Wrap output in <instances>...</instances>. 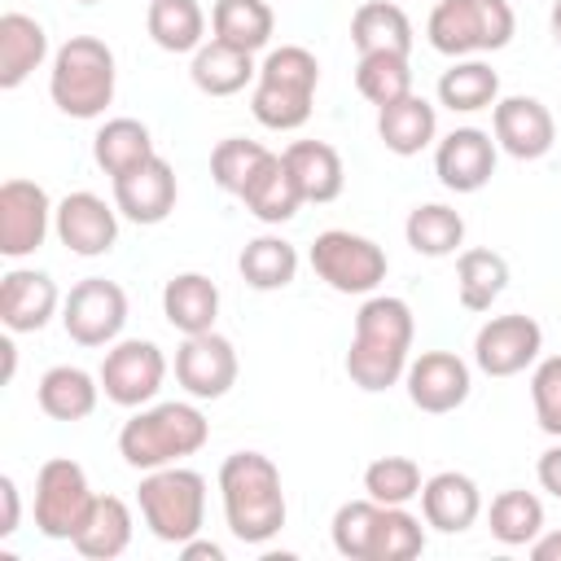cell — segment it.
Wrapping results in <instances>:
<instances>
[{
  "label": "cell",
  "instance_id": "obj_12",
  "mask_svg": "<svg viewBox=\"0 0 561 561\" xmlns=\"http://www.w3.org/2000/svg\"><path fill=\"white\" fill-rule=\"evenodd\" d=\"M539 351H543V329L535 316L522 311L491 316L473 337V364L486 377H517L539 359Z\"/></svg>",
  "mask_w": 561,
  "mask_h": 561
},
{
  "label": "cell",
  "instance_id": "obj_2",
  "mask_svg": "<svg viewBox=\"0 0 561 561\" xmlns=\"http://www.w3.org/2000/svg\"><path fill=\"white\" fill-rule=\"evenodd\" d=\"M219 500H224V522L232 539L250 548H263L267 539H276L289 517L280 469L263 451H232L219 465Z\"/></svg>",
  "mask_w": 561,
  "mask_h": 561
},
{
  "label": "cell",
  "instance_id": "obj_16",
  "mask_svg": "<svg viewBox=\"0 0 561 561\" xmlns=\"http://www.w3.org/2000/svg\"><path fill=\"white\" fill-rule=\"evenodd\" d=\"M491 136L508 158L535 162V158H543L552 149L557 123H552V114H548V105L539 96H522L517 92V96H500L491 105Z\"/></svg>",
  "mask_w": 561,
  "mask_h": 561
},
{
  "label": "cell",
  "instance_id": "obj_14",
  "mask_svg": "<svg viewBox=\"0 0 561 561\" xmlns=\"http://www.w3.org/2000/svg\"><path fill=\"white\" fill-rule=\"evenodd\" d=\"M53 232L57 241L79 254V259H101L114 250L118 241V206H110L105 197L79 188V193H66L53 210Z\"/></svg>",
  "mask_w": 561,
  "mask_h": 561
},
{
  "label": "cell",
  "instance_id": "obj_9",
  "mask_svg": "<svg viewBox=\"0 0 561 561\" xmlns=\"http://www.w3.org/2000/svg\"><path fill=\"white\" fill-rule=\"evenodd\" d=\"M92 500L96 495L88 486L83 465H75L70 456L44 460L39 473H35V530L44 539H75Z\"/></svg>",
  "mask_w": 561,
  "mask_h": 561
},
{
  "label": "cell",
  "instance_id": "obj_47",
  "mask_svg": "<svg viewBox=\"0 0 561 561\" xmlns=\"http://www.w3.org/2000/svg\"><path fill=\"white\" fill-rule=\"evenodd\" d=\"M530 557L535 561H561V530H539L530 539Z\"/></svg>",
  "mask_w": 561,
  "mask_h": 561
},
{
  "label": "cell",
  "instance_id": "obj_29",
  "mask_svg": "<svg viewBox=\"0 0 561 561\" xmlns=\"http://www.w3.org/2000/svg\"><path fill=\"white\" fill-rule=\"evenodd\" d=\"M35 399H39V412L53 416V421H83L96 412V399H101V377L75 368V364H57L39 377L35 386Z\"/></svg>",
  "mask_w": 561,
  "mask_h": 561
},
{
  "label": "cell",
  "instance_id": "obj_33",
  "mask_svg": "<svg viewBox=\"0 0 561 561\" xmlns=\"http://www.w3.org/2000/svg\"><path fill=\"white\" fill-rule=\"evenodd\" d=\"M153 153H158V149H153V136H149V127H145L140 118H110V123L92 136V158H96V167H101L110 180L127 175L131 167L149 162Z\"/></svg>",
  "mask_w": 561,
  "mask_h": 561
},
{
  "label": "cell",
  "instance_id": "obj_10",
  "mask_svg": "<svg viewBox=\"0 0 561 561\" xmlns=\"http://www.w3.org/2000/svg\"><path fill=\"white\" fill-rule=\"evenodd\" d=\"M61 324H66V337L79 346H114L127 324L123 285H114L105 276H88V280L70 285V294L61 298Z\"/></svg>",
  "mask_w": 561,
  "mask_h": 561
},
{
  "label": "cell",
  "instance_id": "obj_44",
  "mask_svg": "<svg viewBox=\"0 0 561 561\" xmlns=\"http://www.w3.org/2000/svg\"><path fill=\"white\" fill-rule=\"evenodd\" d=\"M530 403L543 434L561 438V355H548L530 373Z\"/></svg>",
  "mask_w": 561,
  "mask_h": 561
},
{
  "label": "cell",
  "instance_id": "obj_18",
  "mask_svg": "<svg viewBox=\"0 0 561 561\" xmlns=\"http://www.w3.org/2000/svg\"><path fill=\"white\" fill-rule=\"evenodd\" d=\"M495 136L482 131V127H456L438 140L434 149V171H438V184L451 188V193H478L491 184L495 175Z\"/></svg>",
  "mask_w": 561,
  "mask_h": 561
},
{
  "label": "cell",
  "instance_id": "obj_5",
  "mask_svg": "<svg viewBox=\"0 0 561 561\" xmlns=\"http://www.w3.org/2000/svg\"><path fill=\"white\" fill-rule=\"evenodd\" d=\"M114 53L96 35H70L53 53L48 70V96L66 118H101L105 105L114 101Z\"/></svg>",
  "mask_w": 561,
  "mask_h": 561
},
{
  "label": "cell",
  "instance_id": "obj_15",
  "mask_svg": "<svg viewBox=\"0 0 561 561\" xmlns=\"http://www.w3.org/2000/svg\"><path fill=\"white\" fill-rule=\"evenodd\" d=\"M175 381L193 399H224L237 386V351L224 333H188L175 351Z\"/></svg>",
  "mask_w": 561,
  "mask_h": 561
},
{
  "label": "cell",
  "instance_id": "obj_7",
  "mask_svg": "<svg viewBox=\"0 0 561 561\" xmlns=\"http://www.w3.org/2000/svg\"><path fill=\"white\" fill-rule=\"evenodd\" d=\"M517 31L508 0H438L425 22V39L443 57H478L508 48Z\"/></svg>",
  "mask_w": 561,
  "mask_h": 561
},
{
  "label": "cell",
  "instance_id": "obj_43",
  "mask_svg": "<svg viewBox=\"0 0 561 561\" xmlns=\"http://www.w3.org/2000/svg\"><path fill=\"white\" fill-rule=\"evenodd\" d=\"M377 513L381 504L377 500H346L337 513H333V548L346 557V561H368V548H373V530H377Z\"/></svg>",
  "mask_w": 561,
  "mask_h": 561
},
{
  "label": "cell",
  "instance_id": "obj_6",
  "mask_svg": "<svg viewBox=\"0 0 561 561\" xmlns=\"http://www.w3.org/2000/svg\"><path fill=\"white\" fill-rule=\"evenodd\" d=\"M136 504H140V517L153 530V539L180 548L193 535H202V522H206V478L197 469H184V465L149 469L140 478V486H136Z\"/></svg>",
  "mask_w": 561,
  "mask_h": 561
},
{
  "label": "cell",
  "instance_id": "obj_45",
  "mask_svg": "<svg viewBox=\"0 0 561 561\" xmlns=\"http://www.w3.org/2000/svg\"><path fill=\"white\" fill-rule=\"evenodd\" d=\"M18 517H22V500H18V482L4 473L0 478V539H9L18 530Z\"/></svg>",
  "mask_w": 561,
  "mask_h": 561
},
{
  "label": "cell",
  "instance_id": "obj_35",
  "mask_svg": "<svg viewBox=\"0 0 561 561\" xmlns=\"http://www.w3.org/2000/svg\"><path fill=\"white\" fill-rule=\"evenodd\" d=\"M495 101H500V75L478 57H456V66L443 70L438 79V105H447L451 114L491 110Z\"/></svg>",
  "mask_w": 561,
  "mask_h": 561
},
{
  "label": "cell",
  "instance_id": "obj_25",
  "mask_svg": "<svg viewBox=\"0 0 561 561\" xmlns=\"http://www.w3.org/2000/svg\"><path fill=\"white\" fill-rule=\"evenodd\" d=\"M162 316L171 329H180L184 337L188 333H206L215 329V316H219V285L202 272H180L162 285Z\"/></svg>",
  "mask_w": 561,
  "mask_h": 561
},
{
  "label": "cell",
  "instance_id": "obj_36",
  "mask_svg": "<svg viewBox=\"0 0 561 561\" xmlns=\"http://www.w3.org/2000/svg\"><path fill=\"white\" fill-rule=\"evenodd\" d=\"M237 267H241V280H245L250 289L272 294V289L294 285V276H298V250H294L285 237H272V232H267V237H254V241L241 245Z\"/></svg>",
  "mask_w": 561,
  "mask_h": 561
},
{
  "label": "cell",
  "instance_id": "obj_21",
  "mask_svg": "<svg viewBox=\"0 0 561 561\" xmlns=\"http://www.w3.org/2000/svg\"><path fill=\"white\" fill-rule=\"evenodd\" d=\"M482 513V491L469 473H456V469H443L434 478H425L421 486V517L425 526H434L438 535H460L478 522Z\"/></svg>",
  "mask_w": 561,
  "mask_h": 561
},
{
  "label": "cell",
  "instance_id": "obj_51",
  "mask_svg": "<svg viewBox=\"0 0 561 561\" xmlns=\"http://www.w3.org/2000/svg\"><path fill=\"white\" fill-rule=\"evenodd\" d=\"M79 4H96V0H79Z\"/></svg>",
  "mask_w": 561,
  "mask_h": 561
},
{
  "label": "cell",
  "instance_id": "obj_39",
  "mask_svg": "<svg viewBox=\"0 0 561 561\" xmlns=\"http://www.w3.org/2000/svg\"><path fill=\"white\" fill-rule=\"evenodd\" d=\"M425 552V526L408 513V504H381L368 561H412Z\"/></svg>",
  "mask_w": 561,
  "mask_h": 561
},
{
  "label": "cell",
  "instance_id": "obj_41",
  "mask_svg": "<svg viewBox=\"0 0 561 561\" xmlns=\"http://www.w3.org/2000/svg\"><path fill=\"white\" fill-rule=\"evenodd\" d=\"M421 465L412 456H377L368 469H364V495L377 500V504H408V500H421Z\"/></svg>",
  "mask_w": 561,
  "mask_h": 561
},
{
  "label": "cell",
  "instance_id": "obj_38",
  "mask_svg": "<svg viewBox=\"0 0 561 561\" xmlns=\"http://www.w3.org/2000/svg\"><path fill=\"white\" fill-rule=\"evenodd\" d=\"M486 522H491V535H495L500 543H508V548H530V539L543 530V504H539V495H530V491H522V486H508V491H500V495L491 500Z\"/></svg>",
  "mask_w": 561,
  "mask_h": 561
},
{
  "label": "cell",
  "instance_id": "obj_26",
  "mask_svg": "<svg viewBox=\"0 0 561 561\" xmlns=\"http://www.w3.org/2000/svg\"><path fill=\"white\" fill-rule=\"evenodd\" d=\"M70 543L88 561H114V557H123L127 543H131V508L118 495H96Z\"/></svg>",
  "mask_w": 561,
  "mask_h": 561
},
{
  "label": "cell",
  "instance_id": "obj_19",
  "mask_svg": "<svg viewBox=\"0 0 561 561\" xmlns=\"http://www.w3.org/2000/svg\"><path fill=\"white\" fill-rule=\"evenodd\" d=\"M175 193H180L175 188V171H171V162L162 153H153L149 162H140V167H131L127 175L114 180V206H118V215L131 219V224H140V228L162 224L175 210Z\"/></svg>",
  "mask_w": 561,
  "mask_h": 561
},
{
  "label": "cell",
  "instance_id": "obj_1",
  "mask_svg": "<svg viewBox=\"0 0 561 561\" xmlns=\"http://www.w3.org/2000/svg\"><path fill=\"white\" fill-rule=\"evenodd\" d=\"M412 333H416L412 307L403 298H394V294H373L355 311V337H351V351H346V377L368 394L390 390L412 364L408 359Z\"/></svg>",
  "mask_w": 561,
  "mask_h": 561
},
{
  "label": "cell",
  "instance_id": "obj_22",
  "mask_svg": "<svg viewBox=\"0 0 561 561\" xmlns=\"http://www.w3.org/2000/svg\"><path fill=\"white\" fill-rule=\"evenodd\" d=\"M48 57V31L31 13H0V88H22Z\"/></svg>",
  "mask_w": 561,
  "mask_h": 561
},
{
  "label": "cell",
  "instance_id": "obj_11",
  "mask_svg": "<svg viewBox=\"0 0 561 561\" xmlns=\"http://www.w3.org/2000/svg\"><path fill=\"white\" fill-rule=\"evenodd\" d=\"M96 377H101V390H105L110 403H118V408H145L162 390L167 355L149 337H123V342L105 346V359H101V373Z\"/></svg>",
  "mask_w": 561,
  "mask_h": 561
},
{
  "label": "cell",
  "instance_id": "obj_17",
  "mask_svg": "<svg viewBox=\"0 0 561 561\" xmlns=\"http://www.w3.org/2000/svg\"><path fill=\"white\" fill-rule=\"evenodd\" d=\"M403 386H408V399L412 408L430 412V416H443V412H456L465 399H469V364L451 351H421L408 373H403Z\"/></svg>",
  "mask_w": 561,
  "mask_h": 561
},
{
  "label": "cell",
  "instance_id": "obj_31",
  "mask_svg": "<svg viewBox=\"0 0 561 561\" xmlns=\"http://www.w3.org/2000/svg\"><path fill=\"white\" fill-rule=\"evenodd\" d=\"M210 39H224L241 53H259L272 44L276 31V13L267 0H215L210 9Z\"/></svg>",
  "mask_w": 561,
  "mask_h": 561
},
{
  "label": "cell",
  "instance_id": "obj_20",
  "mask_svg": "<svg viewBox=\"0 0 561 561\" xmlns=\"http://www.w3.org/2000/svg\"><path fill=\"white\" fill-rule=\"evenodd\" d=\"M57 280L35 267H13L0 276V324L9 333H39L57 316Z\"/></svg>",
  "mask_w": 561,
  "mask_h": 561
},
{
  "label": "cell",
  "instance_id": "obj_30",
  "mask_svg": "<svg viewBox=\"0 0 561 561\" xmlns=\"http://www.w3.org/2000/svg\"><path fill=\"white\" fill-rule=\"evenodd\" d=\"M197 92L206 96H232L241 92L245 83L259 79V66H254V53H241L224 39H206L197 53H193V66H188Z\"/></svg>",
  "mask_w": 561,
  "mask_h": 561
},
{
  "label": "cell",
  "instance_id": "obj_46",
  "mask_svg": "<svg viewBox=\"0 0 561 561\" xmlns=\"http://www.w3.org/2000/svg\"><path fill=\"white\" fill-rule=\"evenodd\" d=\"M535 473H539V486H543L548 495H557V500H561V443H557V447H548V451L539 456V469H535Z\"/></svg>",
  "mask_w": 561,
  "mask_h": 561
},
{
  "label": "cell",
  "instance_id": "obj_23",
  "mask_svg": "<svg viewBox=\"0 0 561 561\" xmlns=\"http://www.w3.org/2000/svg\"><path fill=\"white\" fill-rule=\"evenodd\" d=\"M241 202H245V210H250L254 219H263V224H289V219L298 215V206H302V188H298L294 171L285 167V158H280V153H267V158L259 162V171L245 180Z\"/></svg>",
  "mask_w": 561,
  "mask_h": 561
},
{
  "label": "cell",
  "instance_id": "obj_3",
  "mask_svg": "<svg viewBox=\"0 0 561 561\" xmlns=\"http://www.w3.org/2000/svg\"><path fill=\"white\" fill-rule=\"evenodd\" d=\"M320 88V61L302 44H280L263 57L254 92H250V114L267 131H294L311 118V101Z\"/></svg>",
  "mask_w": 561,
  "mask_h": 561
},
{
  "label": "cell",
  "instance_id": "obj_42",
  "mask_svg": "<svg viewBox=\"0 0 561 561\" xmlns=\"http://www.w3.org/2000/svg\"><path fill=\"white\" fill-rule=\"evenodd\" d=\"M267 153H272V149H267V145H259V140L228 136V140H219V145L210 149V175H215V184H219L224 193L241 197L245 180L259 171V162H263Z\"/></svg>",
  "mask_w": 561,
  "mask_h": 561
},
{
  "label": "cell",
  "instance_id": "obj_40",
  "mask_svg": "<svg viewBox=\"0 0 561 561\" xmlns=\"http://www.w3.org/2000/svg\"><path fill=\"white\" fill-rule=\"evenodd\" d=\"M355 88L364 101H373L381 110L412 92V66H408V57H394V53H368L355 61Z\"/></svg>",
  "mask_w": 561,
  "mask_h": 561
},
{
  "label": "cell",
  "instance_id": "obj_50",
  "mask_svg": "<svg viewBox=\"0 0 561 561\" xmlns=\"http://www.w3.org/2000/svg\"><path fill=\"white\" fill-rule=\"evenodd\" d=\"M548 22H552V39L561 44V0H552V18Z\"/></svg>",
  "mask_w": 561,
  "mask_h": 561
},
{
  "label": "cell",
  "instance_id": "obj_32",
  "mask_svg": "<svg viewBox=\"0 0 561 561\" xmlns=\"http://www.w3.org/2000/svg\"><path fill=\"white\" fill-rule=\"evenodd\" d=\"M145 31L162 53H197L206 44V13L197 0H149Z\"/></svg>",
  "mask_w": 561,
  "mask_h": 561
},
{
  "label": "cell",
  "instance_id": "obj_37",
  "mask_svg": "<svg viewBox=\"0 0 561 561\" xmlns=\"http://www.w3.org/2000/svg\"><path fill=\"white\" fill-rule=\"evenodd\" d=\"M403 237L416 254L425 259H447L460 250L465 241V219L460 210L443 206V202H425V206H412L408 219H403Z\"/></svg>",
  "mask_w": 561,
  "mask_h": 561
},
{
  "label": "cell",
  "instance_id": "obj_13",
  "mask_svg": "<svg viewBox=\"0 0 561 561\" xmlns=\"http://www.w3.org/2000/svg\"><path fill=\"white\" fill-rule=\"evenodd\" d=\"M53 202L44 184L35 180H4L0 184V254L4 259H26L44 245L53 228Z\"/></svg>",
  "mask_w": 561,
  "mask_h": 561
},
{
  "label": "cell",
  "instance_id": "obj_49",
  "mask_svg": "<svg viewBox=\"0 0 561 561\" xmlns=\"http://www.w3.org/2000/svg\"><path fill=\"white\" fill-rule=\"evenodd\" d=\"M0 351H4V381H13V368H18V346L4 337V342H0Z\"/></svg>",
  "mask_w": 561,
  "mask_h": 561
},
{
  "label": "cell",
  "instance_id": "obj_34",
  "mask_svg": "<svg viewBox=\"0 0 561 561\" xmlns=\"http://www.w3.org/2000/svg\"><path fill=\"white\" fill-rule=\"evenodd\" d=\"M508 285V259L500 250H460L456 259V298L465 311H491Z\"/></svg>",
  "mask_w": 561,
  "mask_h": 561
},
{
  "label": "cell",
  "instance_id": "obj_48",
  "mask_svg": "<svg viewBox=\"0 0 561 561\" xmlns=\"http://www.w3.org/2000/svg\"><path fill=\"white\" fill-rule=\"evenodd\" d=\"M180 557L184 561H224V548L219 543H210V539H188V543H180Z\"/></svg>",
  "mask_w": 561,
  "mask_h": 561
},
{
  "label": "cell",
  "instance_id": "obj_28",
  "mask_svg": "<svg viewBox=\"0 0 561 561\" xmlns=\"http://www.w3.org/2000/svg\"><path fill=\"white\" fill-rule=\"evenodd\" d=\"M285 167L294 171L298 188H302V202H337L342 197V184H346V171H342V158L333 145L324 140H294L285 153Z\"/></svg>",
  "mask_w": 561,
  "mask_h": 561
},
{
  "label": "cell",
  "instance_id": "obj_27",
  "mask_svg": "<svg viewBox=\"0 0 561 561\" xmlns=\"http://www.w3.org/2000/svg\"><path fill=\"white\" fill-rule=\"evenodd\" d=\"M351 44L359 57L368 53H394V57H408L412 53V22L399 4L390 0H364L355 13H351Z\"/></svg>",
  "mask_w": 561,
  "mask_h": 561
},
{
  "label": "cell",
  "instance_id": "obj_24",
  "mask_svg": "<svg viewBox=\"0 0 561 561\" xmlns=\"http://www.w3.org/2000/svg\"><path fill=\"white\" fill-rule=\"evenodd\" d=\"M377 136H381V145L390 153L412 158L425 145H434V136H438V110L425 96L408 92V96H399V101H390V105L377 110Z\"/></svg>",
  "mask_w": 561,
  "mask_h": 561
},
{
  "label": "cell",
  "instance_id": "obj_4",
  "mask_svg": "<svg viewBox=\"0 0 561 561\" xmlns=\"http://www.w3.org/2000/svg\"><path fill=\"white\" fill-rule=\"evenodd\" d=\"M210 438V421L202 416V408L193 403H153L140 408L131 421H123L118 430V456L131 469H162V465H180L184 456L202 451Z\"/></svg>",
  "mask_w": 561,
  "mask_h": 561
},
{
  "label": "cell",
  "instance_id": "obj_8",
  "mask_svg": "<svg viewBox=\"0 0 561 561\" xmlns=\"http://www.w3.org/2000/svg\"><path fill=\"white\" fill-rule=\"evenodd\" d=\"M311 267L316 276L337 289V294H373L386 280V250L373 237L346 232V228H329L311 241Z\"/></svg>",
  "mask_w": 561,
  "mask_h": 561
}]
</instances>
